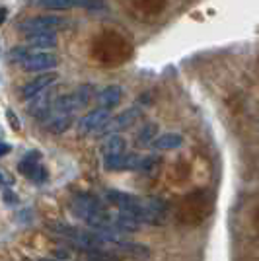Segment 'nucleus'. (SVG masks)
Wrapping results in <instances>:
<instances>
[{
  "label": "nucleus",
  "mask_w": 259,
  "mask_h": 261,
  "mask_svg": "<svg viewBox=\"0 0 259 261\" xmlns=\"http://www.w3.org/2000/svg\"><path fill=\"white\" fill-rule=\"evenodd\" d=\"M68 211L72 217L82 220L88 228L97 232H115L113 228V213H109L108 207L90 193H76L68 203ZM117 234V232H115Z\"/></svg>",
  "instance_id": "nucleus-1"
},
{
  "label": "nucleus",
  "mask_w": 259,
  "mask_h": 261,
  "mask_svg": "<svg viewBox=\"0 0 259 261\" xmlns=\"http://www.w3.org/2000/svg\"><path fill=\"white\" fill-rule=\"evenodd\" d=\"M213 195L209 191H193L179 203V220L187 224H197L211 213Z\"/></svg>",
  "instance_id": "nucleus-2"
},
{
  "label": "nucleus",
  "mask_w": 259,
  "mask_h": 261,
  "mask_svg": "<svg viewBox=\"0 0 259 261\" xmlns=\"http://www.w3.org/2000/svg\"><path fill=\"white\" fill-rule=\"evenodd\" d=\"M66 28H70V22L63 16H33V18L20 22V25H18V30L28 33V35L65 32Z\"/></svg>",
  "instance_id": "nucleus-3"
},
{
  "label": "nucleus",
  "mask_w": 259,
  "mask_h": 261,
  "mask_svg": "<svg viewBox=\"0 0 259 261\" xmlns=\"http://www.w3.org/2000/svg\"><path fill=\"white\" fill-rule=\"evenodd\" d=\"M103 199H106V203H109L111 207L119 208L121 213H127L135 220H139V215H141V208H142V197L131 195V193L117 191V189H106L103 191Z\"/></svg>",
  "instance_id": "nucleus-4"
},
{
  "label": "nucleus",
  "mask_w": 259,
  "mask_h": 261,
  "mask_svg": "<svg viewBox=\"0 0 259 261\" xmlns=\"http://www.w3.org/2000/svg\"><path fill=\"white\" fill-rule=\"evenodd\" d=\"M168 217V205L160 197H142V208L139 215L141 224H152L162 226Z\"/></svg>",
  "instance_id": "nucleus-5"
},
{
  "label": "nucleus",
  "mask_w": 259,
  "mask_h": 261,
  "mask_svg": "<svg viewBox=\"0 0 259 261\" xmlns=\"http://www.w3.org/2000/svg\"><path fill=\"white\" fill-rule=\"evenodd\" d=\"M18 170L20 174L25 175L33 184H45L49 179V172L41 164V152L39 150H30L23 154V158L18 162Z\"/></svg>",
  "instance_id": "nucleus-6"
},
{
  "label": "nucleus",
  "mask_w": 259,
  "mask_h": 261,
  "mask_svg": "<svg viewBox=\"0 0 259 261\" xmlns=\"http://www.w3.org/2000/svg\"><path fill=\"white\" fill-rule=\"evenodd\" d=\"M39 6H43L47 10H70V8H82V10H106L108 4L103 0H37Z\"/></svg>",
  "instance_id": "nucleus-7"
},
{
  "label": "nucleus",
  "mask_w": 259,
  "mask_h": 261,
  "mask_svg": "<svg viewBox=\"0 0 259 261\" xmlns=\"http://www.w3.org/2000/svg\"><path fill=\"white\" fill-rule=\"evenodd\" d=\"M59 65V57L51 51H32V55L22 63V68L28 72H49Z\"/></svg>",
  "instance_id": "nucleus-8"
},
{
  "label": "nucleus",
  "mask_w": 259,
  "mask_h": 261,
  "mask_svg": "<svg viewBox=\"0 0 259 261\" xmlns=\"http://www.w3.org/2000/svg\"><path fill=\"white\" fill-rule=\"evenodd\" d=\"M109 119H111V115H109V109L97 108V109H94V111L86 113L82 119L78 121V130H80L82 135L96 133V130L103 129V127L108 125Z\"/></svg>",
  "instance_id": "nucleus-9"
},
{
  "label": "nucleus",
  "mask_w": 259,
  "mask_h": 261,
  "mask_svg": "<svg viewBox=\"0 0 259 261\" xmlns=\"http://www.w3.org/2000/svg\"><path fill=\"white\" fill-rule=\"evenodd\" d=\"M57 72H41L39 76H35L33 80H30L25 86L22 88V99H33V98H37L41 92H45L47 88L53 84L55 80H57Z\"/></svg>",
  "instance_id": "nucleus-10"
},
{
  "label": "nucleus",
  "mask_w": 259,
  "mask_h": 261,
  "mask_svg": "<svg viewBox=\"0 0 259 261\" xmlns=\"http://www.w3.org/2000/svg\"><path fill=\"white\" fill-rule=\"evenodd\" d=\"M141 158L142 156L137 152H125L103 160V166L108 168L109 172H125V170H135L137 172L139 164H141Z\"/></svg>",
  "instance_id": "nucleus-11"
},
{
  "label": "nucleus",
  "mask_w": 259,
  "mask_h": 261,
  "mask_svg": "<svg viewBox=\"0 0 259 261\" xmlns=\"http://www.w3.org/2000/svg\"><path fill=\"white\" fill-rule=\"evenodd\" d=\"M141 117H142L141 108H129V109H125L121 115H117L115 119H109L108 125L101 130H103V133H113V130H119V129H129L131 125H135Z\"/></svg>",
  "instance_id": "nucleus-12"
},
{
  "label": "nucleus",
  "mask_w": 259,
  "mask_h": 261,
  "mask_svg": "<svg viewBox=\"0 0 259 261\" xmlns=\"http://www.w3.org/2000/svg\"><path fill=\"white\" fill-rule=\"evenodd\" d=\"M74 123V113H49V117L43 121V127L53 135H63Z\"/></svg>",
  "instance_id": "nucleus-13"
},
{
  "label": "nucleus",
  "mask_w": 259,
  "mask_h": 261,
  "mask_svg": "<svg viewBox=\"0 0 259 261\" xmlns=\"http://www.w3.org/2000/svg\"><path fill=\"white\" fill-rule=\"evenodd\" d=\"M96 99H97V103H99V108H103V109L117 108L119 103H121V99H123V88L117 86V84L106 86L103 90L97 92Z\"/></svg>",
  "instance_id": "nucleus-14"
},
{
  "label": "nucleus",
  "mask_w": 259,
  "mask_h": 261,
  "mask_svg": "<svg viewBox=\"0 0 259 261\" xmlns=\"http://www.w3.org/2000/svg\"><path fill=\"white\" fill-rule=\"evenodd\" d=\"M127 152V141L125 137L121 135H109L108 139L103 141V144L99 146V154L103 160L108 158H113V156H119V154H125Z\"/></svg>",
  "instance_id": "nucleus-15"
},
{
  "label": "nucleus",
  "mask_w": 259,
  "mask_h": 261,
  "mask_svg": "<svg viewBox=\"0 0 259 261\" xmlns=\"http://www.w3.org/2000/svg\"><path fill=\"white\" fill-rule=\"evenodd\" d=\"M28 45H30V49L49 51V49L57 47V37H55V33H33V35H28Z\"/></svg>",
  "instance_id": "nucleus-16"
},
{
  "label": "nucleus",
  "mask_w": 259,
  "mask_h": 261,
  "mask_svg": "<svg viewBox=\"0 0 259 261\" xmlns=\"http://www.w3.org/2000/svg\"><path fill=\"white\" fill-rule=\"evenodd\" d=\"M179 146H184V137L179 133H166V135L156 137L154 141V148L158 150H175Z\"/></svg>",
  "instance_id": "nucleus-17"
},
{
  "label": "nucleus",
  "mask_w": 259,
  "mask_h": 261,
  "mask_svg": "<svg viewBox=\"0 0 259 261\" xmlns=\"http://www.w3.org/2000/svg\"><path fill=\"white\" fill-rule=\"evenodd\" d=\"M160 166H162V158L158 154H148V156H142L141 158V164H139L137 172H141L144 175H154L160 170Z\"/></svg>",
  "instance_id": "nucleus-18"
},
{
  "label": "nucleus",
  "mask_w": 259,
  "mask_h": 261,
  "mask_svg": "<svg viewBox=\"0 0 259 261\" xmlns=\"http://www.w3.org/2000/svg\"><path fill=\"white\" fill-rule=\"evenodd\" d=\"M156 137H158V125L156 123H146L141 133H139V137H137V144L142 146V148L150 146V144H154Z\"/></svg>",
  "instance_id": "nucleus-19"
},
{
  "label": "nucleus",
  "mask_w": 259,
  "mask_h": 261,
  "mask_svg": "<svg viewBox=\"0 0 259 261\" xmlns=\"http://www.w3.org/2000/svg\"><path fill=\"white\" fill-rule=\"evenodd\" d=\"M30 55H32V49H30V47H14L10 51V61L16 63V65H22Z\"/></svg>",
  "instance_id": "nucleus-20"
},
{
  "label": "nucleus",
  "mask_w": 259,
  "mask_h": 261,
  "mask_svg": "<svg viewBox=\"0 0 259 261\" xmlns=\"http://www.w3.org/2000/svg\"><path fill=\"white\" fill-rule=\"evenodd\" d=\"M74 94H76L78 103H80V108H82V106H88V103L92 101V96H90V94H92V88L90 86H82L78 92H74Z\"/></svg>",
  "instance_id": "nucleus-21"
},
{
  "label": "nucleus",
  "mask_w": 259,
  "mask_h": 261,
  "mask_svg": "<svg viewBox=\"0 0 259 261\" xmlns=\"http://www.w3.org/2000/svg\"><path fill=\"white\" fill-rule=\"evenodd\" d=\"M12 184H14V177L6 170L0 168V187H10Z\"/></svg>",
  "instance_id": "nucleus-22"
},
{
  "label": "nucleus",
  "mask_w": 259,
  "mask_h": 261,
  "mask_svg": "<svg viewBox=\"0 0 259 261\" xmlns=\"http://www.w3.org/2000/svg\"><path fill=\"white\" fill-rule=\"evenodd\" d=\"M6 117H8V121L12 123V129H14V130H20V119L16 117V113H14L12 109H6Z\"/></svg>",
  "instance_id": "nucleus-23"
},
{
  "label": "nucleus",
  "mask_w": 259,
  "mask_h": 261,
  "mask_svg": "<svg viewBox=\"0 0 259 261\" xmlns=\"http://www.w3.org/2000/svg\"><path fill=\"white\" fill-rule=\"evenodd\" d=\"M10 150H12L10 144H6V142H0V158H2V156H6V154L10 152Z\"/></svg>",
  "instance_id": "nucleus-24"
},
{
  "label": "nucleus",
  "mask_w": 259,
  "mask_h": 261,
  "mask_svg": "<svg viewBox=\"0 0 259 261\" xmlns=\"http://www.w3.org/2000/svg\"><path fill=\"white\" fill-rule=\"evenodd\" d=\"M4 20H6V8H2V6H0V25L4 23Z\"/></svg>",
  "instance_id": "nucleus-25"
},
{
  "label": "nucleus",
  "mask_w": 259,
  "mask_h": 261,
  "mask_svg": "<svg viewBox=\"0 0 259 261\" xmlns=\"http://www.w3.org/2000/svg\"><path fill=\"white\" fill-rule=\"evenodd\" d=\"M37 261H55V259H37Z\"/></svg>",
  "instance_id": "nucleus-26"
}]
</instances>
